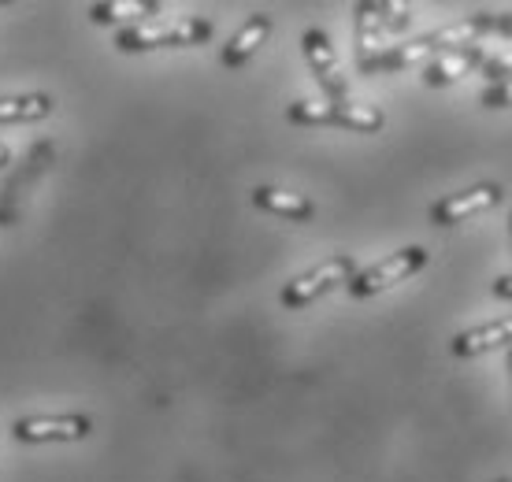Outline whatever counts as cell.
I'll return each instance as SVG.
<instances>
[{
  "mask_svg": "<svg viewBox=\"0 0 512 482\" xmlns=\"http://www.w3.org/2000/svg\"><path fill=\"white\" fill-rule=\"evenodd\" d=\"M357 275V260L349 253H338V256H327L323 264H316L312 271H305V275H297L294 282H286L282 286V308H305L312 305V301H320L323 293H331L338 282H346Z\"/></svg>",
  "mask_w": 512,
  "mask_h": 482,
  "instance_id": "6da1fadb",
  "label": "cell"
},
{
  "mask_svg": "<svg viewBox=\"0 0 512 482\" xmlns=\"http://www.w3.org/2000/svg\"><path fill=\"white\" fill-rule=\"evenodd\" d=\"M212 38L208 19H182L175 26H134L119 30L116 49L119 52H149V49H182V45H201Z\"/></svg>",
  "mask_w": 512,
  "mask_h": 482,
  "instance_id": "7a4b0ae2",
  "label": "cell"
},
{
  "mask_svg": "<svg viewBox=\"0 0 512 482\" xmlns=\"http://www.w3.org/2000/svg\"><path fill=\"white\" fill-rule=\"evenodd\" d=\"M427 260H431V253L423 249V245H409V249H401V253L386 256L383 264L368 267V271H357L353 279H349V293L353 297H375V293L390 290V286H397V282L412 279L416 271H423L427 267Z\"/></svg>",
  "mask_w": 512,
  "mask_h": 482,
  "instance_id": "3957f363",
  "label": "cell"
},
{
  "mask_svg": "<svg viewBox=\"0 0 512 482\" xmlns=\"http://www.w3.org/2000/svg\"><path fill=\"white\" fill-rule=\"evenodd\" d=\"M301 52H305V60L312 67L316 82H320V89L327 93V101H349V82L342 75V67H338L331 38L323 34L320 26H308L305 34H301Z\"/></svg>",
  "mask_w": 512,
  "mask_h": 482,
  "instance_id": "277c9868",
  "label": "cell"
},
{
  "mask_svg": "<svg viewBox=\"0 0 512 482\" xmlns=\"http://www.w3.org/2000/svg\"><path fill=\"white\" fill-rule=\"evenodd\" d=\"M93 419L82 416V412H67V416H30V419H15V442L38 445V442H82L90 438Z\"/></svg>",
  "mask_w": 512,
  "mask_h": 482,
  "instance_id": "5b68a950",
  "label": "cell"
},
{
  "mask_svg": "<svg viewBox=\"0 0 512 482\" xmlns=\"http://www.w3.org/2000/svg\"><path fill=\"white\" fill-rule=\"evenodd\" d=\"M501 186L498 182H483V186H472V190L464 193H449L442 201L431 204V212L427 219L435 223V227H453V223H464V219L479 216V212H487L494 204H501Z\"/></svg>",
  "mask_w": 512,
  "mask_h": 482,
  "instance_id": "8992f818",
  "label": "cell"
},
{
  "mask_svg": "<svg viewBox=\"0 0 512 482\" xmlns=\"http://www.w3.org/2000/svg\"><path fill=\"white\" fill-rule=\"evenodd\" d=\"M386 52V26L379 0H360L357 4V71L364 75L368 67Z\"/></svg>",
  "mask_w": 512,
  "mask_h": 482,
  "instance_id": "52a82bcc",
  "label": "cell"
},
{
  "mask_svg": "<svg viewBox=\"0 0 512 482\" xmlns=\"http://www.w3.org/2000/svg\"><path fill=\"white\" fill-rule=\"evenodd\" d=\"M487 64V52L483 45H468V49H453V52H438L431 64L423 67V82L427 86H449V82H457L464 78L468 71Z\"/></svg>",
  "mask_w": 512,
  "mask_h": 482,
  "instance_id": "ba28073f",
  "label": "cell"
},
{
  "mask_svg": "<svg viewBox=\"0 0 512 482\" xmlns=\"http://www.w3.org/2000/svg\"><path fill=\"white\" fill-rule=\"evenodd\" d=\"M509 342H512V316H505V319H494V323H483V327L461 330V334L449 342V353L457 356V360H468V356L490 353V349L509 345Z\"/></svg>",
  "mask_w": 512,
  "mask_h": 482,
  "instance_id": "9c48e42d",
  "label": "cell"
},
{
  "mask_svg": "<svg viewBox=\"0 0 512 482\" xmlns=\"http://www.w3.org/2000/svg\"><path fill=\"white\" fill-rule=\"evenodd\" d=\"M268 34H271V15H264V12L249 15L242 30H238V34H234L227 45H223V56H219V64H223V67L249 64V60L256 56V49L268 41Z\"/></svg>",
  "mask_w": 512,
  "mask_h": 482,
  "instance_id": "30bf717a",
  "label": "cell"
},
{
  "mask_svg": "<svg viewBox=\"0 0 512 482\" xmlns=\"http://www.w3.org/2000/svg\"><path fill=\"white\" fill-rule=\"evenodd\" d=\"M253 204H256V208H264V212H271V216L294 219V223H308V219L316 216V204L308 201V197H301V193L275 190V186H256Z\"/></svg>",
  "mask_w": 512,
  "mask_h": 482,
  "instance_id": "8fae6325",
  "label": "cell"
},
{
  "mask_svg": "<svg viewBox=\"0 0 512 482\" xmlns=\"http://www.w3.org/2000/svg\"><path fill=\"white\" fill-rule=\"evenodd\" d=\"M435 56H438V49L431 45V38L423 34V38L409 41V45H386V52L364 71V75H375V71H409V67H416V64L427 67Z\"/></svg>",
  "mask_w": 512,
  "mask_h": 482,
  "instance_id": "7c38bea8",
  "label": "cell"
},
{
  "mask_svg": "<svg viewBox=\"0 0 512 482\" xmlns=\"http://www.w3.org/2000/svg\"><path fill=\"white\" fill-rule=\"evenodd\" d=\"M56 101L49 93H26V97H0V123H34L52 115Z\"/></svg>",
  "mask_w": 512,
  "mask_h": 482,
  "instance_id": "4fadbf2b",
  "label": "cell"
},
{
  "mask_svg": "<svg viewBox=\"0 0 512 482\" xmlns=\"http://www.w3.org/2000/svg\"><path fill=\"white\" fill-rule=\"evenodd\" d=\"M334 104V101H331ZM383 112L375 104H357V101H338L334 104V127L357 130V134H375L383 130Z\"/></svg>",
  "mask_w": 512,
  "mask_h": 482,
  "instance_id": "5bb4252c",
  "label": "cell"
},
{
  "mask_svg": "<svg viewBox=\"0 0 512 482\" xmlns=\"http://www.w3.org/2000/svg\"><path fill=\"white\" fill-rule=\"evenodd\" d=\"M160 8H164V4H156V0H108V4H93L90 19L97 26H108V23L138 19V15H156Z\"/></svg>",
  "mask_w": 512,
  "mask_h": 482,
  "instance_id": "9a60e30c",
  "label": "cell"
},
{
  "mask_svg": "<svg viewBox=\"0 0 512 482\" xmlns=\"http://www.w3.org/2000/svg\"><path fill=\"white\" fill-rule=\"evenodd\" d=\"M290 123L301 127H334V104L331 101H294L286 108Z\"/></svg>",
  "mask_w": 512,
  "mask_h": 482,
  "instance_id": "2e32d148",
  "label": "cell"
},
{
  "mask_svg": "<svg viewBox=\"0 0 512 482\" xmlns=\"http://www.w3.org/2000/svg\"><path fill=\"white\" fill-rule=\"evenodd\" d=\"M379 8H383V26L386 34H405L412 23V8L405 0H379Z\"/></svg>",
  "mask_w": 512,
  "mask_h": 482,
  "instance_id": "e0dca14e",
  "label": "cell"
},
{
  "mask_svg": "<svg viewBox=\"0 0 512 482\" xmlns=\"http://www.w3.org/2000/svg\"><path fill=\"white\" fill-rule=\"evenodd\" d=\"M479 104H483V108H512V78L483 89V93H479Z\"/></svg>",
  "mask_w": 512,
  "mask_h": 482,
  "instance_id": "ac0fdd59",
  "label": "cell"
},
{
  "mask_svg": "<svg viewBox=\"0 0 512 482\" xmlns=\"http://www.w3.org/2000/svg\"><path fill=\"white\" fill-rule=\"evenodd\" d=\"M483 75L494 78V82H509V78H512V52L487 56V64H483Z\"/></svg>",
  "mask_w": 512,
  "mask_h": 482,
  "instance_id": "d6986e66",
  "label": "cell"
},
{
  "mask_svg": "<svg viewBox=\"0 0 512 482\" xmlns=\"http://www.w3.org/2000/svg\"><path fill=\"white\" fill-rule=\"evenodd\" d=\"M479 19H483V30H487V34L512 38V12H479Z\"/></svg>",
  "mask_w": 512,
  "mask_h": 482,
  "instance_id": "ffe728a7",
  "label": "cell"
},
{
  "mask_svg": "<svg viewBox=\"0 0 512 482\" xmlns=\"http://www.w3.org/2000/svg\"><path fill=\"white\" fill-rule=\"evenodd\" d=\"M494 293L505 297V301H512V275H498V279H494Z\"/></svg>",
  "mask_w": 512,
  "mask_h": 482,
  "instance_id": "44dd1931",
  "label": "cell"
},
{
  "mask_svg": "<svg viewBox=\"0 0 512 482\" xmlns=\"http://www.w3.org/2000/svg\"><path fill=\"white\" fill-rule=\"evenodd\" d=\"M8 164H12V149L0 141V167H8Z\"/></svg>",
  "mask_w": 512,
  "mask_h": 482,
  "instance_id": "7402d4cb",
  "label": "cell"
},
{
  "mask_svg": "<svg viewBox=\"0 0 512 482\" xmlns=\"http://www.w3.org/2000/svg\"><path fill=\"white\" fill-rule=\"evenodd\" d=\"M509 379H512V349H509Z\"/></svg>",
  "mask_w": 512,
  "mask_h": 482,
  "instance_id": "603a6c76",
  "label": "cell"
},
{
  "mask_svg": "<svg viewBox=\"0 0 512 482\" xmlns=\"http://www.w3.org/2000/svg\"><path fill=\"white\" fill-rule=\"evenodd\" d=\"M509 234H512V216H509Z\"/></svg>",
  "mask_w": 512,
  "mask_h": 482,
  "instance_id": "cb8c5ba5",
  "label": "cell"
},
{
  "mask_svg": "<svg viewBox=\"0 0 512 482\" xmlns=\"http://www.w3.org/2000/svg\"><path fill=\"white\" fill-rule=\"evenodd\" d=\"M498 482H512V479H498Z\"/></svg>",
  "mask_w": 512,
  "mask_h": 482,
  "instance_id": "d4e9b609",
  "label": "cell"
}]
</instances>
